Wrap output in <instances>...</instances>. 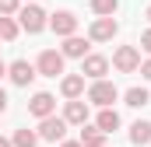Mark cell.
<instances>
[{"label":"cell","mask_w":151,"mask_h":147,"mask_svg":"<svg viewBox=\"0 0 151 147\" xmlns=\"http://www.w3.org/2000/svg\"><path fill=\"white\" fill-rule=\"evenodd\" d=\"M46 25H49V14H46L42 7H35V4H28V7L18 11V28H25L28 35H39Z\"/></svg>","instance_id":"cell-1"},{"label":"cell","mask_w":151,"mask_h":147,"mask_svg":"<svg viewBox=\"0 0 151 147\" xmlns=\"http://www.w3.org/2000/svg\"><path fill=\"white\" fill-rule=\"evenodd\" d=\"M116 98H119V91H116L113 81H91V88H88V102H91V105H99V109H113Z\"/></svg>","instance_id":"cell-2"},{"label":"cell","mask_w":151,"mask_h":147,"mask_svg":"<svg viewBox=\"0 0 151 147\" xmlns=\"http://www.w3.org/2000/svg\"><path fill=\"white\" fill-rule=\"evenodd\" d=\"M67 137V123L63 116H49V119H39V140H49V144H63Z\"/></svg>","instance_id":"cell-3"},{"label":"cell","mask_w":151,"mask_h":147,"mask_svg":"<svg viewBox=\"0 0 151 147\" xmlns=\"http://www.w3.org/2000/svg\"><path fill=\"white\" fill-rule=\"evenodd\" d=\"M113 67L119 74H134L141 70V53H137V46H119L113 53Z\"/></svg>","instance_id":"cell-4"},{"label":"cell","mask_w":151,"mask_h":147,"mask_svg":"<svg viewBox=\"0 0 151 147\" xmlns=\"http://www.w3.org/2000/svg\"><path fill=\"white\" fill-rule=\"evenodd\" d=\"M35 74H42V77H60L63 74V53L42 49L39 53V63H35Z\"/></svg>","instance_id":"cell-5"},{"label":"cell","mask_w":151,"mask_h":147,"mask_svg":"<svg viewBox=\"0 0 151 147\" xmlns=\"http://www.w3.org/2000/svg\"><path fill=\"white\" fill-rule=\"evenodd\" d=\"M49 28H53L60 39L77 35V14H74V11H56V14L49 18Z\"/></svg>","instance_id":"cell-6"},{"label":"cell","mask_w":151,"mask_h":147,"mask_svg":"<svg viewBox=\"0 0 151 147\" xmlns=\"http://www.w3.org/2000/svg\"><path fill=\"white\" fill-rule=\"evenodd\" d=\"M106 70H109V60L99 56V53H88L81 60V77H91V81H106Z\"/></svg>","instance_id":"cell-7"},{"label":"cell","mask_w":151,"mask_h":147,"mask_svg":"<svg viewBox=\"0 0 151 147\" xmlns=\"http://www.w3.org/2000/svg\"><path fill=\"white\" fill-rule=\"evenodd\" d=\"M28 112H32L35 119H49V116L56 112V98H53L49 91H35L32 102H28Z\"/></svg>","instance_id":"cell-8"},{"label":"cell","mask_w":151,"mask_h":147,"mask_svg":"<svg viewBox=\"0 0 151 147\" xmlns=\"http://www.w3.org/2000/svg\"><path fill=\"white\" fill-rule=\"evenodd\" d=\"M7 77H11V81H14L18 88H28V84L35 81L39 74H35V67H32L28 60H14V63L7 67Z\"/></svg>","instance_id":"cell-9"},{"label":"cell","mask_w":151,"mask_h":147,"mask_svg":"<svg viewBox=\"0 0 151 147\" xmlns=\"http://www.w3.org/2000/svg\"><path fill=\"white\" fill-rule=\"evenodd\" d=\"M116 32H119L116 18H95V21H91V28H88V39H91V42H109Z\"/></svg>","instance_id":"cell-10"},{"label":"cell","mask_w":151,"mask_h":147,"mask_svg":"<svg viewBox=\"0 0 151 147\" xmlns=\"http://www.w3.org/2000/svg\"><path fill=\"white\" fill-rule=\"evenodd\" d=\"M63 123L67 126H84L88 123V102H67V109H63Z\"/></svg>","instance_id":"cell-11"},{"label":"cell","mask_w":151,"mask_h":147,"mask_svg":"<svg viewBox=\"0 0 151 147\" xmlns=\"http://www.w3.org/2000/svg\"><path fill=\"white\" fill-rule=\"evenodd\" d=\"M60 91H63L67 102H77V98L84 95V77H81V74H67V77L60 81Z\"/></svg>","instance_id":"cell-12"},{"label":"cell","mask_w":151,"mask_h":147,"mask_svg":"<svg viewBox=\"0 0 151 147\" xmlns=\"http://www.w3.org/2000/svg\"><path fill=\"white\" fill-rule=\"evenodd\" d=\"M60 53H63V60H67V56H70V60H84V56H88V39H81V35L63 39Z\"/></svg>","instance_id":"cell-13"},{"label":"cell","mask_w":151,"mask_h":147,"mask_svg":"<svg viewBox=\"0 0 151 147\" xmlns=\"http://www.w3.org/2000/svg\"><path fill=\"white\" fill-rule=\"evenodd\" d=\"M81 147H106V133L99 126H81Z\"/></svg>","instance_id":"cell-14"},{"label":"cell","mask_w":151,"mask_h":147,"mask_svg":"<svg viewBox=\"0 0 151 147\" xmlns=\"http://www.w3.org/2000/svg\"><path fill=\"white\" fill-rule=\"evenodd\" d=\"M95 126L109 137L113 130H119V112H116V109H102V112H99V119H95Z\"/></svg>","instance_id":"cell-15"},{"label":"cell","mask_w":151,"mask_h":147,"mask_svg":"<svg viewBox=\"0 0 151 147\" xmlns=\"http://www.w3.org/2000/svg\"><path fill=\"white\" fill-rule=\"evenodd\" d=\"M148 140H151V123H148V119H137V123L130 126V144L144 147Z\"/></svg>","instance_id":"cell-16"},{"label":"cell","mask_w":151,"mask_h":147,"mask_svg":"<svg viewBox=\"0 0 151 147\" xmlns=\"http://www.w3.org/2000/svg\"><path fill=\"white\" fill-rule=\"evenodd\" d=\"M123 98H127V105H130V109H144V105H148V102H151L148 88H130V91H127Z\"/></svg>","instance_id":"cell-17"},{"label":"cell","mask_w":151,"mask_h":147,"mask_svg":"<svg viewBox=\"0 0 151 147\" xmlns=\"http://www.w3.org/2000/svg\"><path fill=\"white\" fill-rule=\"evenodd\" d=\"M18 32H21V28H18L14 18H0V42H14Z\"/></svg>","instance_id":"cell-18"},{"label":"cell","mask_w":151,"mask_h":147,"mask_svg":"<svg viewBox=\"0 0 151 147\" xmlns=\"http://www.w3.org/2000/svg\"><path fill=\"white\" fill-rule=\"evenodd\" d=\"M11 144H14V147H35L39 144V133H35V130H18V133L11 137Z\"/></svg>","instance_id":"cell-19"},{"label":"cell","mask_w":151,"mask_h":147,"mask_svg":"<svg viewBox=\"0 0 151 147\" xmlns=\"http://www.w3.org/2000/svg\"><path fill=\"white\" fill-rule=\"evenodd\" d=\"M116 7H119V0H91V11H95L99 18H113Z\"/></svg>","instance_id":"cell-20"},{"label":"cell","mask_w":151,"mask_h":147,"mask_svg":"<svg viewBox=\"0 0 151 147\" xmlns=\"http://www.w3.org/2000/svg\"><path fill=\"white\" fill-rule=\"evenodd\" d=\"M21 11V0H0V18H11Z\"/></svg>","instance_id":"cell-21"},{"label":"cell","mask_w":151,"mask_h":147,"mask_svg":"<svg viewBox=\"0 0 151 147\" xmlns=\"http://www.w3.org/2000/svg\"><path fill=\"white\" fill-rule=\"evenodd\" d=\"M141 49H144V53H151V28L141 35Z\"/></svg>","instance_id":"cell-22"},{"label":"cell","mask_w":151,"mask_h":147,"mask_svg":"<svg viewBox=\"0 0 151 147\" xmlns=\"http://www.w3.org/2000/svg\"><path fill=\"white\" fill-rule=\"evenodd\" d=\"M141 74H144V81H151V60H144V63H141Z\"/></svg>","instance_id":"cell-23"},{"label":"cell","mask_w":151,"mask_h":147,"mask_svg":"<svg viewBox=\"0 0 151 147\" xmlns=\"http://www.w3.org/2000/svg\"><path fill=\"white\" fill-rule=\"evenodd\" d=\"M0 112H7V91L0 88Z\"/></svg>","instance_id":"cell-24"},{"label":"cell","mask_w":151,"mask_h":147,"mask_svg":"<svg viewBox=\"0 0 151 147\" xmlns=\"http://www.w3.org/2000/svg\"><path fill=\"white\" fill-rule=\"evenodd\" d=\"M60 147H81V140H63Z\"/></svg>","instance_id":"cell-25"},{"label":"cell","mask_w":151,"mask_h":147,"mask_svg":"<svg viewBox=\"0 0 151 147\" xmlns=\"http://www.w3.org/2000/svg\"><path fill=\"white\" fill-rule=\"evenodd\" d=\"M0 147H14V144H11V140H7V137H0Z\"/></svg>","instance_id":"cell-26"},{"label":"cell","mask_w":151,"mask_h":147,"mask_svg":"<svg viewBox=\"0 0 151 147\" xmlns=\"http://www.w3.org/2000/svg\"><path fill=\"white\" fill-rule=\"evenodd\" d=\"M4 74H7V67H4V63H0V77H4Z\"/></svg>","instance_id":"cell-27"},{"label":"cell","mask_w":151,"mask_h":147,"mask_svg":"<svg viewBox=\"0 0 151 147\" xmlns=\"http://www.w3.org/2000/svg\"><path fill=\"white\" fill-rule=\"evenodd\" d=\"M148 21H151V4H148Z\"/></svg>","instance_id":"cell-28"}]
</instances>
